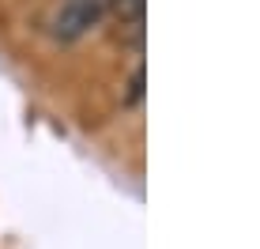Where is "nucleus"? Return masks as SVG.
<instances>
[{
    "label": "nucleus",
    "instance_id": "1",
    "mask_svg": "<svg viewBox=\"0 0 260 249\" xmlns=\"http://www.w3.org/2000/svg\"><path fill=\"white\" fill-rule=\"evenodd\" d=\"M110 4H113V0H64L60 12L53 15V34H57L60 42L83 38V34L106 15V8H110Z\"/></svg>",
    "mask_w": 260,
    "mask_h": 249
}]
</instances>
